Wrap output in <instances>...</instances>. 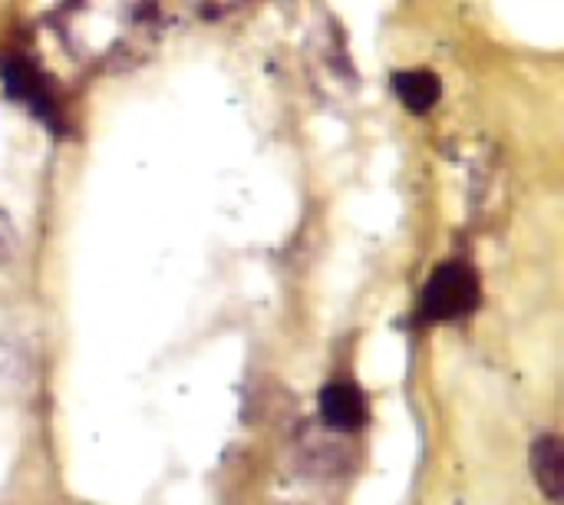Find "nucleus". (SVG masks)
<instances>
[{"label": "nucleus", "instance_id": "f257e3e1", "mask_svg": "<svg viewBox=\"0 0 564 505\" xmlns=\"http://www.w3.org/2000/svg\"><path fill=\"white\" fill-rule=\"evenodd\" d=\"M479 298H482L479 278L469 265H463V261L440 265L420 294V321L423 324L463 321L479 308Z\"/></svg>", "mask_w": 564, "mask_h": 505}, {"label": "nucleus", "instance_id": "f03ea898", "mask_svg": "<svg viewBox=\"0 0 564 505\" xmlns=\"http://www.w3.org/2000/svg\"><path fill=\"white\" fill-rule=\"evenodd\" d=\"M0 86L10 103L23 106L33 119H40L43 126L59 132V103H56L53 86L46 83L43 69L33 60H26L20 53L3 56L0 60Z\"/></svg>", "mask_w": 564, "mask_h": 505}, {"label": "nucleus", "instance_id": "7ed1b4c3", "mask_svg": "<svg viewBox=\"0 0 564 505\" xmlns=\"http://www.w3.org/2000/svg\"><path fill=\"white\" fill-rule=\"evenodd\" d=\"M317 413H321L324 430H330V433H357L367 423L370 407H367V397L360 394L357 384L334 380V384H327L321 390Z\"/></svg>", "mask_w": 564, "mask_h": 505}, {"label": "nucleus", "instance_id": "20e7f679", "mask_svg": "<svg viewBox=\"0 0 564 505\" xmlns=\"http://www.w3.org/2000/svg\"><path fill=\"white\" fill-rule=\"evenodd\" d=\"M390 86H393V96L400 99V106L413 116H426L443 96V79L436 76V69H426V66L397 69Z\"/></svg>", "mask_w": 564, "mask_h": 505}, {"label": "nucleus", "instance_id": "39448f33", "mask_svg": "<svg viewBox=\"0 0 564 505\" xmlns=\"http://www.w3.org/2000/svg\"><path fill=\"white\" fill-rule=\"evenodd\" d=\"M532 476L539 483V490L558 503L562 499L564 486V456H562V440L555 433H542L532 443Z\"/></svg>", "mask_w": 564, "mask_h": 505}, {"label": "nucleus", "instance_id": "423d86ee", "mask_svg": "<svg viewBox=\"0 0 564 505\" xmlns=\"http://www.w3.org/2000/svg\"><path fill=\"white\" fill-rule=\"evenodd\" d=\"M17 248H20L17 228H13L10 215H7V212H0V265L13 261V258H17Z\"/></svg>", "mask_w": 564, "mask_h": 505}, {"label": "nucleus", "instance_id": "0eeeda50", "mask_svg": "<svg viewBox=\"0 0 564 505\" xmlns=\"http://www.w3.org/2000/svg\"><path fill=\"white\" fill-rule=\"evenodd\" d=\"M241 3H248V0H202V10L208 17H221V13H228V10H235Z\"/></svg>", "mask_w": 564, "mask_h": 505}]
</instances>
